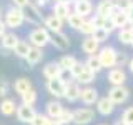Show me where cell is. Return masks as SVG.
Returning <instances> with one entry per match:
<instances>
[{
  "label": "cell",
  "instance_id": "1",
  "mask_svg": "<svg viewBox=\"0 0 133 125\" xmlns=\"http://www.w3.org/2000/svg\"><path fill=\"white\" fill-rule=\"evenodd\" d=\"M3 22L7 23L8 28H12V30H17V28H20L22 25L25 23V15H23V10L22 8H17V7H8L5 10V14H3Z\"/></svg>",
  "mask_w": 133,
  "mask_h": 125
},
{
  "label": "cell",
  "instance_id": "2",
  "mask_svg": "<svg viewBox=\"0 0 133 125\" xmlns=\"http://www.w3.org/2000/svg\"><path fill=\"white\" fill-rule=\"evenodd\" d=\"M50 40H52V33H50L45 27H35L33 30L28 33V42H30L32 47H40L43 48L45 45L50 43Z\"/></svg>",
  "mask_w": 133,
  "mask_h": 125
},
{
  "label": "cell",
  "instance_id": "3",
  "mask_svg": "<svg viewBox=\"0 0 133 125\" xmlns=\"http://www.w3.org/2000/svg\"><path fill=\"white\" fill-rule=\"evenodd\" d=\"M23 15H25V22L30 23V25H35V27H40V25L43 23V18H45V17L42 15L40 8L33 2L28 3V5L23 8Z\"/></svg>",
  "mask_w": 133,
  "mask_h": 125
},
{
  "label": "cell",
  "instance_id": "4",
  "mask_svg": "<svg viewBox=\"0 0 133 125\" xmlns=\"http://www.w3.org/2000/svg\"><path fill=\"white\" fill-rule=\"evenodd\" d=\"M65 89H66V83L62 80L60 77L47 80V90H48V93L53 95L55 98H65Z\"/></svg>",
  "mask_w": 133,
  "mask_h": 125
},
{
  "label": "cell",
  "instance_id": "5",
  "mask_svg": "<svg viewBox=\"0 0 133 125\" xmlns=\"http://www.w3.org/2000/svg\"><path fill=\"white\" fill-rule=\"evenodd\" d=\"M17 120L22 123H32V120L35 118L37 110L33 108V105H25V103H20L17 107Z\"/></svg>",
  "mask_w": 133,
  "mask_h": 125
},
{
  "label": "cell",
  "instance_id": "6",
  "mask_svg": "<svg viewBox=\"0 0 133 125\" xmlns=\"http://www.w3.org/2000/svg\"><path fill=\"white\" fill-rule=\"evenodd\" d=\"M93 118H95V112L88 107L78 108V110L73 112V123L75 125H88Z\"/></svg>",
  "mask_w": 133,
  "mask_h": 125
},
{
  "label": "cell",
  "instance_id": "7",
  "mask_svg": "<svg viewBox=\"0 0 133 125\" xmlns=\"http://www.w3.org/2000/svg\"><path fill=\"white\" fill-rule=\"evenodd\" d=\"M72 5L73 3L70 2V0H57L53 8H52L53 15H57L58 18H62V20H66L68 15L72 14Z\"/></svg>",
  "mask_w": 133,
  "mask_h": 125
},
{
  "label": "cell",
  "instance_id": "8",
  "mask_svg": "<svg viewBox=\"0 0 133 125\" xmlns=\"http://www.w3.org/2000/svg\"><path fill=\"white\" fill-rule=\"evenodd\" d=\"M116 55H118V53H116L115 48H111V47H103L100 50L98 58H100V62H102L103 68H105V67L108 68V67L116 65Z\"/></svg>",
  "mask_w": 133,
  "mask_h": 125
},
{
  "label": "cell",
  "instance_id": "9",
  "mask_svg": "<svg viewBox=\"0 0 133 125\" xmlns=\"http://www.w3.org/2000/svg\"><path fill=\"white\" fill-rule=\"evenodd\" d=\"M128 95H130V92L125 89L123 85H113V87L110 89V92H108V97H110V100L115 103V105H116V103L127 102Z\"/></svg>",
  "mask_w": 133,
  "mask_h": 125
},
{
  "label": "cell",
  "instance_id": "10",
  "mask_svg": "<svg viewBox=\"0 0 133 125\" xmlns=\"http://www.w3.org/2000/svg\"><path fill=\"white\" fill-rule=\"evenodd\" d=\"M43 27L47 28L50 33H55V32H62V27H63V20L58 18L57 15H48L43 18Z\"/></svg>",
  "mask_w": 133,
  "mask_h": 125
},
{
  "label": "cell",
  "instance_id": "11",
  "mask_svg": "<svg viewBox=\"0 0 133 125\" xmlns=\"http://www.w3.org/2000/svg\"><path fill=\"white\" fill-rule=\"evenodd\" d=\"M50 43H52L55 48H58V50H66L70 47V39H68V35L63 33V32H55V33H52Z\"/></svg>",
  "mask_w": 133,
  "mask_h": 125
},
{
  "label": "cell",
  "instance_id": "12",
  "mask_svg": "<svg viewBox=\"0 0 133 125\" xmlns=\"http://www.w3.org/2000/svg\"><path fill=\"white\" fill-rule=\"evenodd\" d=\"M80 93H82V89L78 85V82H68L66 83V89H65V98L68 102H77L80 100Z\"/></svg>",
  "mask_w": 133,
  "mask_h": 125
},
{
  "label": "cell",
  "instance_id": "13",
  "mask_svg": "<svg viewBox=\"0 0 133 125\" xmlns=\"http://www.w3.org/2000/svg\"><path fill=\"white\" fill-rule=\"evenodd\" d=\"M63 110H65L63 105H62L58 100H50V102H47V105H45V114H47L50 118H58Z\"/></svg>",
  "mask_w": 133,
  "mask_h": 125
},
{
  "label": "cell",
  "instance_id": "14",
  "mask_svg": "<svg viewBox=\"0 0 133 125\" xmlns=\"http://www.w3.org/2000/svg\"><path fill=\"white\" fill-rule=\"evenodd\" d=\"M60 72H62V67H60L58 62H48V64L43 67V70H42V73H43V77L47 78V80L60 77Z\"/></svg>",
  "mask_w": 133,
  "mask_h": 125
},
{
  "label": "cell",
  "instance_id": "15",
  "mask_svg": "<svg viewBox=\"0 0 133 125\" xmlns=\"http://www.w3.org/2000/svg\"><path fill=\"white\" fill-rule=\"evenodd\" d=\"M80 100L85 105H93L95 102H98V93L93 87H85L82 89V93H80Z\"/></svg>",
  "mask_w": 133,
  "mask_h": 125
},
{
  "label": "cell",
  "instance_id": "16",
  "mask_svg": "<svg viewBox=\"0 0 133 125\" xmlns=\"http://www.w3.org/2000/svg\"><path fill=\"white\" fill-rule=\"evenodd\" d=\"M115 2L113 0H102V2L97 5V15H102V17H107L110 18V15L115 12Z\"/></svg>",
  "mask_w": 133,
  "mask_h": 125
},
{
  "label": "cell",
  "instance_id": "17",
  "mask_svg": "<svg viewBox=\"0 0 133 125\" xmlns=\"http://www.w3.org/2000/svg\"><path fill=\"white\" fill-rule=\"evenodd\" d=\"M43 48H40V47H32L30 48V52H28V55L27 58H25V62H27V65H37V64H40L42 60H43Z\"/></svg>",
  "mask_w": 133,
  "mask_h": 125
},
{
  "label": "cell",
  "instance_id": "18",
  "mask_svg": "<svg viewBox=\"0 0 133 125\" xmlns=\"http://www.w3.org/2000/svg\"><path fill=\"white\" fill-rule=\"evenodd\" d=\"M107 80L111 83V85H123L125 80H127V75L122 68H111L107 75Z\"/></svg>",
  "mask_w": 133,
  "mask_h": 125
},
{
  "label": "cell",
  "instance_id": "19",
  "mask_svg": "<svg viewBox=\"0 0 133 125\" xmlns=\"http://www.w3.org/2000/svg\"><path fill=\"white\" fill-rule=\"evenodd\" d=\"M91 10H93V5H91L90 0H75L73 2V12L80 14L82 17L90 15Z\"/></svg>",
  "mask_w": 133,
  "mask_h": 125
},
{
  "label": "cell",
  "instance_id": "20",
  "mask_svg": "<svg viewBox=\"0 0 133 125\" xmlns=\"http://www.w3.org/2000/svg\"><path fill=\"white\" fill-rule=\"evenodd\" d=\"M17 103H15V100H12V98H2V102H0V114L2 115H5V117H12L14 114H17Z\"/></svg>",
  "mask_w": 133,
  "mask_h": 125
},
{
  "label": "cell",
  "instance_id": "21",
  "mask_svg": "<svg viewBox=\"0 0 133 125\" xmlns=\"http://www.w3.org/2000/svg\"><path fill=\"white\" fill-rule=\"evenodd\" d=\"M97 110H98L100 115H110L111 112L115 110V103L110 100V97L98 98V102H97Z\"/></svg>",
  "mask_w": 133,
  "mask_h": 125
},
{
  "label": "cell",
  "instance_id": "22",
  "mask_svg": "<svg viewBox=\"0 0 133 125\" xmlns=\"http://www.w3.org/2000/svg\"><path fill=\"white\" fill-rule=\"evenodd\" d=\"M18 35H17L15 32H7L5 35L0 39V43H2V48L3 50H14L15 45L18 43Z\"/></svg>",
  "mask_w": 133,
  "mask_h": 125
},
{
  "label": "cell",
  "instance_id": "23",
  "mask_svg": "<svg viewBox=\"0 0 133 125\" xmlns=\"http://www.w3.org/2000/svg\"><path fill=\"white\" fill-rule=\"evenodd\" d=\"M12 87H14L15 93H18V95H23L25 92H28V90H32V89H33V87H32V80H30V78H27V77H20V78H17Z\"/></svg>",
  "mask_w": 133,
  "mask_h": 125
},
{
  "label": "cell",
  "instance_id": "24",
  "mask_svg": "<svg viewBox=\"0 0 133 125\" xmlns=\"http://www.w3.org/2000/svg\"><path fill=\"white\" fill-rule=\"evenodd\" d=\"M82 50L87 55H95L97 52H100V43L93 37H87V39L82 42Z\"/></svg>",
  "mask_w": 133,
  "mask_h": 125
},
{
  "label": "cell",
  "instance_id": "25",
  "mask_svg": "<svg viewBox=\"0 0 133 125\" xmlns=\"http://www.w3.org/2000/svg\"><path fill=\"white\" fill-rule=\"evenodd\" d=\"M110 20L113 22L115 27H125V25L130 22V15H128V12H123V10H115L113 14L110 15Z\"/></svg>",
  "mask_w": 133,
  "mask_h": 125
},
{
  "label": "cell",
  "instance_id": "26",
  "mask_svg": "<svg viewBox=\"0 0 133 125\" xmlns=\"http://www.w3.org/2000/svg\"><path fill=\"white\" fill-rule=\"evenodd\" d=\"M30 48H32L30 42H27V40H18V43L15 45V48L12 50V52H14L15 57H18V58H22V60H25V58H27V55H28V52H30Z\"/></svg>",
  "mask_w": 133,
  "mask_h": 125
},
{
  "label": "cell",
  "instance_id": "27",
  "mask_svg": "<svg viewBox=\"0 0 133 125\" xmlns=\"http://www.w3.org/2000/svg\"><path fill=\"white\" fill-rule=\"evenodd\" d=\"M66 22H68V25L73 30H80L83 22H85V17H82L80 14H77V12H72V14L68 15V18H66Z\"/></svg>",
  "mask_w": 133,
  "mask_h": 125
},
{
  "label": "cell",
  "instance_id": "28",
  "mask_svg": "<svg viewBox=\"0 0 133 125\" xmlns=\"http://www.w3.org/2000/svg\"><path fill=\"white\" fill-rule=\"evenodd\" d=\"M75 80H77L78 83H82V85H88V83H91V82L95 80V72H93V70H90L88 67L85 65V70H83V72L78 75Z\"/></svg>",
  "mask_w": 133,
  "mask_h": 125
},
{
  "label": "cell",
  "instance_id": "29",
  "mask_svg": "<svg viewBox=\"0 0 133 125\" xmlns=\"http://www.w3.org/2000/svg\"><path fill=\"white\" fill-rule=\"evenodd\" d=\"M85 65L88 67L90 70H93L95 73L100 72V70L103 68V65H102V62H100L98 55H88V58H87V62H85Z\"/></svg>",
  "mask_w": 133,
  "mask_h": 125
},
{
  "label": "cell",
  "instance_id": "30",
  "mask_svg": "<svg viewBox=\"0 0 133 125\" xmlns=\"http://www.w3.org/2000/svg\"><path fill=\"white\" fill-rule=\"evenodd\" d=\"M77 58H75L73 55H63L60 58V60H58V64H60V67L63 70H72L75 65H77Z\"/></svg>",
  "mask_w": 133,
  "mask_h": 125
},
{
  "label": "cell",
  "instance_id": "31",
  "mask_svg": "<svg viewBox=\"0 0 133 125\" xmlns=\"http://www.w3.org/2000/svg\"><path fill=\"white\" fill-rule=\"evenodd\" d=\"M37 98H38V95H37V92L33 89L28 90V92H25L23 95H20V100H22V103H25V105H35Z\"/></svg>",
  "mask_w": 133,
  "mask_h": 125
},
{
  "label": "cell",
  "instance_id": "32",
  "mask_svg": "<svg viewBox=\"0 0 133 125\" xmlns=\"http://www.w3.org/2000/svg\"><path fill=\"white\" fill-rule=\"evenodd\" d=\"M108 35H110V32H108L105 27H97V28H95V32L91 33V37H93V39L97 40L98 43H102V42L108 40Z\"/></svg>",
  "mask_w": 133,
  "mask_h": 125
},
{
  "label": "cell",
  "instance_id": "33",
  "mask_svg": "<svg viewBox=\"0 0 133 125\" xmlns=\"http://www.w3.org/2000/svg\"><path fill=\"white\" fill-rule=\"evenodd\" d=\"M118 40L122 43H133V28H125L118 33Z\"/></svg>",
  "mask_w": 133,
  "mask_h": 125
},
{
  "label": "cell",
  "instance_id": "34",
  "mask_svg": "<svg viewBox=\"0 0 133 125\" xmlns=\"http://www.w3.org/2000/svg\"><path fill=\"white\" fill-rule=\"evenodd\" d=\"M50 117L47 114H40V112H37V115H35V118L32 120V123L30 125H48L50 123Z\"/></svg>",
  "mask_w": 133,
  "mask_h": 125
},
{
  "label": "cell",
  "instance_id": "35",
  "mask_svg": "<svg viewBox=\"0 0 133 125\" xmlns=\"http://www.w3.org/2000/svg\"><path fill=\"white\" fill-rule=\"evenodd\" d=\"M95 23H93V20H85L83 22V25H82V28H80V32L82 33H85L87 37H91V33L95 32Z\"/></svg>",
  "mask_w": 133,
  "mask_h": 125
},
{
  "label": "cell",
  "instance_id": "36",
  "mask_svg": "<svg viewBox=\"0 0 133 125\" xmlns=\"http://www.w3.org/2000/svg\"><path fill=\"white\" fill-rule=\"evenodd\" d=\"M58 120L62 122V125H68V123H73V110H65L62 112V115L58 117Z\"/></svg>",
  "mask_w": 133,
  "mask_h": 125
},
{
  "label": "cell",
  "instance_id": "37",
  "mask_svg": "<svg viewBox=\"0 0 133 125\" xmlns=\"http://www.w3.org/2000/svg\"><path fill=\"white\" fill-rule=\"evenodd\" d=\"M113 2H115L116 10H123V12H128L130 7L133 5V0H113Z\"/></svg>",
  "mask_w": 133,
  "mask_h": 125
},
{
  "label": "cell",
  "instance_id": "38",
  "mask_svg": "<svg viewBox=\"0 0 133 125\" xmlns=\"http://www.w3.org/2000/svg\"><path fill=\"white\" fill-rule=\"evenodd\" d=\"M8 89H10V85H8V82L5 78H0V97L5 98L8 95Z\"/></svg>",
  "mask_w": 133,
  "mask_h": 125
},
{
  "label": "cell",
  "instance_id": "39",
  "mask_svg": "<svg viewBox=\"0 0 133 125\" xmlns=\"http://www.w3.org/2000/svg\"><path fill=\"white\" fill-rule=\"evenodd\" d=\"M83 70H85V64H82V62H77V65L73 67L72 70H70V72H72V75H73V78H77L78 75H80Z\"/></svg>",
  "mask_w": 133,
  "mask_h": 125
},
{
  "label": "cell",
  "instance_id": "40",
  "mask_svg": "<svg viewBox=\"0 0 133 125\" xmlns=\"http://www.w3.org/2000/svg\"><path fill=\"white\" fill-rule=\"evenodd\" d=\"M122 118H123L128 125H133V107H130V108H127V110H125V114H123Z\"/></svg>",
  "mask_w": 133,
  "mask_h": 125
},
{
  "label": "cell",
  "instance_id": "41",
  "mask_svg": "<svg viewBox=\"0 0 133 125\" xmlns=\"http://www.w3.org/2000/svg\"><path fill=\"white\" fill-rule=\"evenodd\" d=\"M10 2H12V5H14V7L22 8V10H23V8L28 5V3H32V0H10Z\"/></svg>",
  "mask_w": 133,
  "mask_h": 125
},
{
  "label": "cell",
  "instance_id": "42",
  "mask_svg": "<svg viewBox=\"0 0 133 125\" xmlns=\"http://www.w3.org/2000/svg\"><path fill=\"white\" fill-rule=\"evenodd\" d=\"M60 78H62V80H63L65 83H68V82H72L73 75H72V72H70V70H63V68H62V72H60Z\"/></svg>",
  "mask_w": 133,
  "mask_h": 125
},
{
  "label": "cell",
  "instance_id": "43",
  "mask_svg": "<svg viewBox=\"0 0 133 125\" xmlns=\"http://www.w3.org/2000/svg\"><path fill=\"white\" fill-rule=\"evenodd\" d=\"M107 17H102V15H95V18H93V23H95V27H105V23H107Z\"/></svg>",
  "mask_w": 133,
  "mask_h": 125
},
{
  "label": "cell",
  "instance_id": "44",
  "mask_svg": "<svg viewBox=\"0 0 133 125\" xmlns=\"http://www.w3.org/2000/svg\"><path fill=\"white\" fill-rule=\"evenodd\" d=\"M7 28H8V27H7V23L3 22V18H0V39H2V37L7 33Z\"/></svg>",
  "mask_w": 133,
  "mask_h": 125
},
{
  "label": "cell",
  "instance_id": "45",
  "mask_svg": "<svg viewBox=\"0 0 133 125\" xmlns=\"http://www.w3.org/2000/svg\"><path fill=\"white\" fill-rule=\"evenodd\" d=\"M32 2L35 3V5L38 7V8H43V7H45V5L48 3V0H32Z\"/></svg>",
  "mask_w": 133,
  "mask_h": 125
},
{
  "label": "cell",
  "instance_id": "46",
  "mask_svg": "<svg viewBox=\"0 0 133 125\" xmlns=\"http://www.w3.org/2000/svg\"><path fill=\"white\" fill-rule=\"evenodd\" d=\"M125 60H127V58H125V55H116V64H123Z\"/></svg>",
  "mask_w": 133,
  "mask_h": 125
},
{
  "label": "cell",
  "instance_id": "47",
  "mask_svg": "<svg viewBox=\"0 0 133 125\" xmlns=\"http://www.w3.org/2000/svg\"><path fill=\"white\" fill-rule=\"evenodd\" d=\"M48 125H62V122H60L58 118H52V120H50V123H48Z\"/></svg>",
  "mask_w": 133,
  "mask_h": 125
},
{
  "label": "cell",
  "instance_id": "48",
  "mask_svg": "<svg viewBox=\"0 0 133 125\" xmlns=\"http://www.w3.org/2000/svg\"><path fill=\"white\" fill-rule=\"evenodd\" d=\"M115 125H128V123L125 122L123 118H120V120H116V123H115Z\"/></svg>",
  "mask_w": 133,
  "mask_h": 125
},
{
  "label": "cell",
  "instance_id": "49",
  "mask_svg": "<svg viewBox=\"0 0 133 125\" xmlns=\"http://www.w3.org/2000/svg\"><path fill=\"white\" fill-rule=\"evenodd\" d=\"M128 15H130V20H133V5L130 7V10H128Z\"/></svg>",
  "mask_w": 133,
  "mask_h": 125
},
{
  "label": "cell",
  "instance_id": "50",
  "mask_svg": "<svg viewBox=\"0 0 133 125\" xmlns=\"http://www.w3.org/2000/svg\"><path fill=\"white\" fill-rule=\"evenodd\" d=\"M130 70L133 72V60H130Z\"/></svg>",
  "mask_w": 133,
  "mask_h": 125
},
{
  "label": "cell",
  "instance_id": "51",
  "mask_svg": "<svg viewBox=\"0 0 133 125\" xmlns=\"http://www.w3.org/2000/svg\"><path fill=\"white\" fill-rule=\"evenodd\" d=\"M0 18H2V8H0Z\"/></svg>",
  "mask_w": 133,
  "mask_h": 125
},
{
  "label": "cell",
  "instance_id": "52",
  "mask_svg": "<svg viewBox=\"0 0 133 125\" xmlns=\"http://www.w3.org/2000/svg\"><path fill=\"white\" fill-rule=\"evenodd\" d=\"M131 28H133V20H131Z\"/></svg>",
  "mask_w": 133,
  "mask_h": 125
},
{
  "label": "cell",
  "instance_id": "53",
  "mask_svg": "<svg viewBox=\"0 0 133 125\" xmlns=\"http://www.w3.org/2000/svg\"><path fill=\"white\" fill-rule=\"evenodd\" d=\"M131 45H133V43H131Z\"/></svg>",
  "mask_w": 133,
  "mask_h": 125
},
{
  "label": "cell",
  "instance_id": "54",
  "mask_svg": "<svg viewBox=\"0 0 133 125\" xmlns=\"http://www.w3.org/2000/svg\"><path fill=\"white\" fill-rule=\"evenodd\" d=\"M102 125H103V123H102Z\"/></svg>",
  "mask_w": 133,
  "mask_h": 125
}]
</instances>
